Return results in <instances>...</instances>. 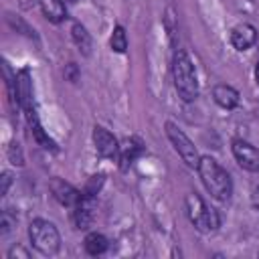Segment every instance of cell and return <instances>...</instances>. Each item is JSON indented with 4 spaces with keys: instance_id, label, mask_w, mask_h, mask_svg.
Instances as JSON below:
<instances>
[{
    "instance_id": "12",
    "label": "cell",
    "mask_w": 259,
    "mask_h": 259,
    "mask_svg": "<svg viewBox=\"0 0 259 259\" xmlns=\"http://www.w3.org/2000/svg\"><path fill=\"white\" fill-rule=\"evenodd\" d=\"M212 99L223 109H235L239 105V91L231 85H214L212 87Z\"/></svg>"
},
{
    "instance_id": "4",
    "label": "cell",
    "mask_w": 259,
    "mask_h": 259,
    "mask_svg": "<svg viewBox=\"0 0 259 259\" xmlns=\"http://www.w3.org/2000/svg\"><path fill=\"white\" fill-rule=\"evenodd\" d=\"M186 214L190 219V223L200 231V233H210L214 229H219L221 221H219V212L214 208H208L204 204V200L196 194L190 192L186 196Z\"/></svg>"
},
{
    "instance_id": "15",
    "label": "cell",
    "mask_w": 259,
    "mask_h": 259,
    "mask_svg": "<svg viewBox=\"0 0 259 259\" xmlns=\"http://www.w3.org/2000/svg\"><path fill=\"white\" fill-rule=\"evenodd\" d=\"M71 36H73V42L79 47V51L83 55H91V36H89L87 28L81 22H75L71 26Z\"/></svg>"
},
{
    "instance_id": "17",
    "label": "cell",
    "mask_w": 259,
    "mask_h": 259,
    "mask_svg": "<svg viewBox=\"0 0 259 259\" xmlns=\"http://www.w3.org/2000/svg\"><path fill=\"white\" fill-rule=\"evenodd\" d=\"M109 47L115 53H125V49H127V34L123 30V26H115L113 28L111 38H109Z\"/></svg>"
},
{
    "instance_id": "16",
    "label": "cell",
    "mask_w": 259,
    "mask_h": 259,
    "mask_svg": "<svg viewBox=\"0 0 259 259\" xmlns=\"http://www.w3.org/2000/svg\"><path fill=\"white\" fill-rule=\"evenodd\" d=\"M85 251L89 255H101L107 251V239L101 233H89L85 237Z\"/></svg>"
},
{
    "instance_id": "3",
    "label": "cell",
    "mask_w": 259,
    "mask_h": 259,
    "mask_svg": "<svg viewBox=\"0 0 259 259\" xmlns=\"http://www.w3.org/2000/svg\"><path fill=\"white\" fill-rule=\"evenodd\" d=\"M28 239H30L32 247L45 257L57 255L61 249V235H59L57 227L45 219H34L28 225Z\"/></svg>"
},
{
    "instance_id": "5",
    "label": "cell",
    "mask_w": 259,
    "mask_h": 259,
    "mask_svg": "<svg viewBox=\"0 0 259 259\" xmlns=\"http://www.w3.org/2000/svg\"><path fill=\"white\" fill-rule=\"evenodd\" d=\"M166 136L170 140V144L174 146V150L178 152V156L182 158V162L188 168H196L200 162V156L196 152V146L192 144V140L172 121H166Z\"/></svg>"
},
{
    "instance_id": "8",
    "label": "cell",
    "mask_w": 259,
    "mask_h": 259,
    "mask_svg": "<svg viewBox=\"0 0 259 259\" xmlns=\"http://www.w3.org/2000/svg\"><path fill=\"white\" fill-rule=\"evenodd\" d=\"M49 188H51V194L55 196V200L63 206H75L83 196L81 190H77L75 186H71L69 182H65L61 178H53L49 182Z\"/></svg>"
},
{
    "instance_id": "10",
    "label": "cell",
    "mask_w": 259,
    "mask_h": 259,
    "mask_svg": "<svg viewBox=\"0 0 259 259\" xmlns=\"http://www.w3.org/2000/svg\"><path fill=\"white\" fill-rule=\"evenodd\" d=\"M95 214V196H81V200L73 206V223L77 229H89Z\"/></svg>"
},
{
    "instance_id": "21",
    "label": "cell",
    "mask_w": 259,
    "mask_h": 259,
    "mask_svg": "<svg viewBox=\"0 0 259 259\" xmlns=\"http://www.w3.org/2000/svg\"><path fill=\"white\" fill-rule=\"evenodd\" d=\"M77 77H79V69H77V65H75V63H69V65L65 67V79H69V81H77Z\"/></svg>"
},
{
    "instance_id": "11",
    "label": "cell",
    "mask_w": 259,
    "mask_h": 259,
    "mask_svg": "<svg viewBox=\"0 0 259 259\" xmlns=\"http://www.w3.org/2000/svg\"><path fill=\"white\" fill-rule=\"evenodd\" d=\"M257 40V30L253 24L249 22H243V24H237L233 30H231V45L237 49V51H247L255 45Z\"/></svg>"
},
{
    "instance_id": "18",
    "label": "cell",
    "mask_w": 259,
    "mask_h": 259,
    "mask_svg": "<svg viewBox=\"0 0 259 259\" xmlns=\"http://www.w3.org/2000/svg\"><path fill=\"white\" fill-rule=\"evenodd\" d=\"M103 182H105V176L103 174H95V176H91L89 180H87V184H85V188L81 190L85 196H95L97 192H99V188L103 186Z\"/></svg>"
},
{
    "instance_id": "13",
    "label": "cell",
    "mask_w": 259,
    "mask_h": 259,
    "mask_svg": "<svg viewBox=\"0 0 259 259\" xmlns=\"http://www.w3.org/2000/svg\"><path fill=\"white\" fill-rule=\"evenodd\" d=\"M142 142L140 140H136V138H127V140H123L121 144H119V162H121V168H127L140 154H142Z\"/></svg>"
},
{
    "instance_id": "1",
    "label": "cell",
    "mask_w": 259,
    "mask_h": 259,
    "mask_svg": "<svg viewBox=\"0 0 259 259\" xmlns=\"http://www.w3.org/2000/svg\"><path fill=\"white\" fill-rule=\"evenodd\" d=\"M198 176L204 184V188L210 192L217 200H229L233 194V182L229 172L212 158V156H200V162L196 166Z\"/></svg>"
},
{
    "instance_id": "23",
    "label": "cell",
    "mask_w": 259,
    "mask_h": 259,
    "mask_svg": "<svg viewBox=\"0 0 259 259\" xmlns=\"http://www.w3.org/2000/svg\"><path fill=\"white\" fill-rule=\"evenodd\" d=\"M251 204H253V208L255 210H259V186L253 190V194H251Z\"/></svg>"
},
{
    "instance_id": "19",
    "label": "cell",
    "mask_w": 259,
    "mask_h": 259,
    "mask_svg": "<svg viewBox=\"0 0 259 259\" xmlns=\"http://www.w3.org/2000/svg\"><path fill=\"white\" fill-rule=\"evenodd\" d=\"M14 225H16V219H12L8 210H4V212H2V217H0V227H2V229H0V233H2V235H8V233L12 231V227H14Z\"/></svg>"
},
{
    "instance_id": "2",
    "label": "cell",
    "mask_w": 259,
    "mask_h": 259,
    "mask_svg": "<svg viewBox=\"0 0 259 259\" xmlns=\"http://www.w3.org/2000/svg\"><path fill=\"white\" fill-rule=\"evenodd\" d=\"M172 77H174V87L176 93L180 95L182 101L190 103L198 97V77L194 71V65L186 51H176L172 57Z\"/></svg>"
},
{
    "instance_id": "20",
    "label": "cell",
    "mask_w": 259,
    "mask_h": 259,
    "mask_svg": "<svg viewBox=\"0 0 259 259\" xmlns=\"http://www.w3.org/2000/svg\"><path fill=\"white\" fill-rule=\"evenodd\" d=\"M16 257H20V259H28L30 255H28V251L26 249H22V247H12L10 251H8V259H16Z\"/></svg>"
},
{
    "instance_id": "24",
    "label": "cell",
    "mask_w": 259,
    "mask_h": 259,
    "mask_svg": "<svg viewBox=\"0 0 259 259\" xmlns=\"http://www.w3.org/2000/svg\"><path fill=\"white\" fill-rule=\"evenodd\" d=\"M255 79H257V83H259V61H257V67H255Z\"/></svg>"
},
{
    "instance_id": "6",
    "label": "cell",
    "mask_w": 259,
    "mask_h": 259,
    "mask_svg": "<svg viewBox=\"0 0 259 259\" xmlns=\"http://www.w3.org/2000/svg\"><path fill=\"white\" fill-rule=\"evenodd\" d=\"M231 150L241 168H245L249 172H259V150L255 146H251L249 142H243V140H233Z\"/></svg>"
},
{
    "instance_id": "14",
    "label": "cell",
    "mask_w": 259,
    "mask_h": 259,
    "mask_svg": "<svg viewBox=\"0 0 259 259\" xmlns=\"http://www.w3.org/2000/svg\"><path fill=\"white\" fill-rule=\"evenodd\" d=\"M40 10H42L45 18L55 24H59L67 18V8L63 4V0H40Z\"/></svg>"
},
{
    "instance_id": "9",
    "label": "cell",
    "mask_w": 259,
    "mask_h": 259,
    "mask_svg": "<svg viewBox=\"0 0 259 259\" xmlns=\"http://www.w3.org/2000/svg\"><path fill=\"white\" fill-rule=\"evenodd\" d=\"M16 99H18V107L26 111L34 109V101H32V79H30V71L22 69L16 73Z\"/></svg>"
},
{
    "instance_id": "7",
    "label": "cell",
    "mask_w": 259,
    "mask_h": 259,
    "mask_svg": "<svg viewBox=\"0 0 259 259\" xmlns=\"http://www.w3.org/2000/svg\"><path fill=\"white\" fill-rule=\"evenodd\" d=\"M93 144H95V150L101 158H117L119 156V142L113 138V134H109L105 127L101 125H95L93 127Z\"/></svg>"
},
{
    "instance_id": "22",
    "label": "cell",
    "mask_w": 259,
    "mask_h": 259,
    "mask_svg": "<svg viewBox=\"0 0 259 259\" xmlns=\"http://www.w3.org/2000/svg\"><path fill=\"white\" fill-rule=\"evenodd\" d=\"M10 182H12L10 174H8V172H4V174H2V186H0V194H6V190H8Z\"/></svg>"
}]
</instances>
